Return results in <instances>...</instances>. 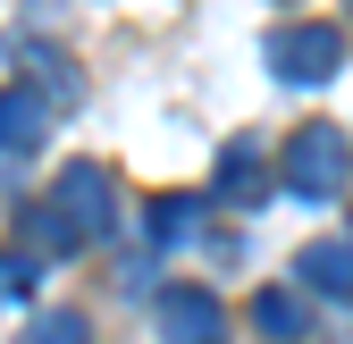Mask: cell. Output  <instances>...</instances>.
Segmentation results:
<instances>
[{"label": "cell", "instance_id": "cell-1", "mask_svg": "<svg viewBox=\"0 0 353 344\" xmlns=\"http://www.w3.org/2000/svg\"><path fill=\"white\" fill-rule=\"evenodd\" d=\"M345 177H353L345 126H328V118L294 126V143H286V185H294L303 202H328V193H345Z\"/></svg>", "mask_w": 353, "mask_h": 344}, {"label": "cell", "instance_id": "cell-2", "mask_svg": "<svg viewBox=\"0 0 353 344\" xmlns=\"http://www.w3.org/2000/svg\"><path fill=\"white\" fill-rule=\"evenodd\" d=\"M51 219L76 235V244H101V227H110V168H93V160H76V168H59V193H51Z\"/></svg>", "mask_w": 353, "mask_h": 344}, {"label": "cell", "instance_id": "cell-3", "mask_svg": "<svg viewBox=\"0 0 353 344\" xmlns=\"http://www.w3.org/2000/svg\"><path fill=\"white\" fill-rule=\"evenodd\" d=\"M270 67L286 84H328L345 67V34L336 25H286V34H270Z\"/></svg>", "mask_w": 353, "mask_h": 344}, {"label": "cell", "instance_id": "cell-4", "mask_svg": "<svg viewBox=\"0 0 353 344\" xmlns=\"http://www.w3.org/2000/svg\"><path fill=\"white\" fill-rule=\"evenodd\" d=\"M152 327H160V344H219L228 336V311L210 303V286H160Z\"/></svg>", "mask_w": 353, "mask_h": 344}, {"label": "cell", "instance_id": "cell-5", "mask_svg": "<svg viewBox=\"0 0 353 344\" xmlns=\"http://www.w3.org/2000/svg\"><path fill=\"white\" fill-rule=\"evenodd\" d=\"M51 135V101L34 84H0V151H42Z\"/></svg>", "mask_w": 353, "mask_h": 344}, {"label": "cell", "instance_id": "cell-6", "mask_svg": "<svg viewBox=\"0 0 353 344\" xmlns=\"http://www.w3.org/2000/svg\"><path fill=\"white\" fill-rule=\"evenodd\" d=\"M294 277L312 286V294H336V303H353V235H345V244H303Z\"/></svg>", "mask_w": 353, "mask_h": 344}, {"label": "cell", "instance_id": "cell-7", "mask_svg": "<svg viewBox=\"0 0 353 344\" xmlns=\"http://www.w3.org/2000/svg\"><path fill=\"white\" fill-rule=\"evenodd\" d=\"M252 327L270 336V344H294L303 327H312V311L294 303V286H270V294H261V303H252Z\"/></svg>", "mask_w": 353, "mask_h": 344}, {"label": "cell", "instance_id": "cell-8", "mask_svg": "<svg viewBox=\"0 0 353 344\" xmlns=\"http://www.w3.org/2000/svg\"><path fill=\"white\" fill-rule=\"evenodd\" d=\"M17 344H93V327H84L76 311H34Z\"/></svg>", "mask_w": 353, "mask_h": 344}, {"label": "cell", "instance_id": "cell-9", "mask_svg": "<svg viewBox=\"0 0 353 344\" xmlns=\"http://www.w3.org/2000/svg\"><path fill=\"white\" fill-rule=\"evenodd\" d=\"M34 269H42V261H34L26 244H17V252H0V303H26V294H34Z\"/></svg>", "mask_w": 353, "mask_h": 344}, {"label": "cell", "instance_id": "cell-10", "mask_svg": "<svg viewBox=\"0 0 353 344\" xmlns=\"http://www.w3.org/2000/svg\"><path fill=\"white\" fill-rule=\"evenodd\" d=\"M194 227V202H152V235L168 244V235H185Z\"/></svg>", "mask_w": 353, "mask_h": 344}, {"label": "cell", "instance_id": "cell-11", "mask_svg": "<svg viewBox=\"0 0 353 344\" xmlns=\"http://www.w3.org/2000/svg\"><path fill=\"white\" fill-rule=\"evenodd\" d=\"M17 59H26V67H34V76H51V84H59V93H68V84H76V76H68V67H59V59H51V51H34V42H26V51H17Z\"/></svg>", "mask_w": 353, "mask_h": 344}, {"label": "cell", "instance_id": "cell-12", "mask_svg": "<svg viewBox=\"0 0 353 344\" xmlns=\"http://www.w3.org/2000/svg\"><path fill=\"white\" fill-rule=\"evenodd\" d=\"M345 9H353V0H345Z\"/></svg>", "mask_w": 353, "mask_h": 344}]
</instances>
